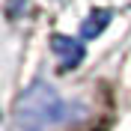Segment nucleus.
Instances as JSON below:
<instances>
[{
	"mask_svg": "<svg viewBox=\"0 0 131 131\" xmlns=\"http://www.w3.org/2000/svg\"><path fill=\"white\" fill-rule=\"evenodd\" d=\"M54 51L63 57V69H74L81 63V57H83V48L78 42L66 39V36H54Z\"/></svg>",
	"mask_w": 131,
	"mask_h": 131,
	"instance_id": "f257e3e1",
	"label": "nucleus"
},
{
	"mask_svg": "<svg viewBox=\"0 0 131 131\" xmlns=\"http://www.w3.org/2000/svg\"><path fill=\"white\" fill-rule=\"evenodd\" d=\"M90 18H92V21L83 24V36H95V33H101V27L110 21V12H107V9H95Z\"/></svg>",
	"mask_w": 131,
	"mask_h": 131,
	"instance_id": "f03ea898",
	"label": "nucleus"
}]
</instances>
